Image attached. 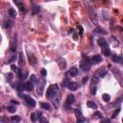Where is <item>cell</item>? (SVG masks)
I'll list each match as a JSON object with an SVG mask.
<instances>
[{
  "label": "cell",
  "mask_w": 123,
  "mask_h": 123,
  "mask_svg": "<svg viewBox=\"0 0 123 123\" xmlns=\"http://www.w3.org/2000/svg\"><path fill=\"white\" fill-rule=\"evenodd\" d=\"M96 91H97V87H96V86H93V87L91 88V92H90V93H91L92 95H95V94H96Z\"/></svg>",
  "instance_id": "d590c367"
},
{
  "label": "cell",
  "mask_w": 123,
  "mask_h": 123,
  "mask_svg": "<svg viewBox=\"0 0 123 123\" xmlns=\"http://www.w3.org/2000/svg\"><path fill=\"white\" fill-rule=\"evenodd\" d=\"M40 107L43 109V110H46V111H50L51 110V106L49 103H46V102H43L40 104Z\"/></svg>",
  "instance_id": "603a6c76"
},
{
  "label": "cell",
  "mask_w": 123,
  "mask_h": 123,
  "mask_svg": "<svg viewBox=\"0 0 123 123\" xmlns=\"http://www.w3.org/2000/svg\"><path fill=\"white\" fill-rule=\"evenodd\" d=\"M17 75H18V77H19L20 80H25L27 78V76H28V71H25V72L23 73L22 72V69H19L18 72H17Z\"/></svg>",
  "instance_id": "4fadbf2b"
},
{
  "label": "cell",
  "mask_w": 123,
  "mask_h": 123,
  "mask_svg": "<svg viewBox=\"0 0 123 123\" xmlns=\"http://www.w3.org/2000/svg\"><path fill=\"white\" fill-rule=\"evenodd\" d=\"M119 112H120V108H118V109H117V110H116V111H115V112L113 113V115H112V118H115V117L117 116V114L119 113Z\"/></svg>",
  "instance_id": "8d00e7d4"
},
{
  "label": "cell",
  "mask_w": 123,
  "mask_h": 123,
  "mask_svg": "<svg viewBox=\"0 0 123 123\" xmlns=\"http://www.w3.org/2000/svg\"><path fill=\"white\" fill-rule=\"evenodd\" d=\"M12 26H13V23H12L11 20H6L4 22V27L5 28H11Z\"/></svg>",
  "instance_id": "4dcf8cb0"
},
{
  "label": "cell",
  "mask_w": 123,
  "mask_h": 123,
  "mask_svg": "<svg viewBox=\"0 0 123 123\" xmlns=\"http://www.w3.org/2000/svg\"><path fill=\"white\" fill-rule=\"evenodd\" d=\"M88 80H89V77H88V76L84 77V78L82 79V84H84V85H85V84H86V83L88 82Z\"/></svg>",
  "instance_id": "60d3db41"
},
{
  "label": "cell",
  "mask_w": 123,
  "mask_h": 123,
  "mask_svg": "<svg viewBox=\"0 0 123 123\" xmlns=\"http://www.w3.org/2000/svg\"><path fill=\"white\" fill-rule=\"evenodd\" d=\"M92 117L94 119H103V114L100 112H96V113H94V114L92 115Z\"/></svg>",
  "instance_id": "cb8c5ba5"
},
{
  "label": "cell",
  "mask_w": 123,
  "mask_h": 123,
  "mask_svg": "<svg viewBox=\"0 0 123 123\" xmlns=\"http://www.w3.org/2000/svg\"><path fill=\"white\" fill-rule=\"evenodd\" d=\"M16 48H17V39H16V36L14 37L12 42H11V47H10V50L12 52H15L16 50Z\"/></svg>",
  "instance_id": "9c48e42d"
},
{
  "label": "cell",
  "mask_w": 123,
  "mask_h": 123,
  "mask_svg": "<svg viewBox=\"0 0 123 123\" xmlns=\"http://www.w3.org/2000/svg\"><path fill=\"white\" fill-rule=\"evenodd\" d=\"M11 68H12V70L14 71V72H18V70H19V68L16 66V65H15V64H11Z\"/></svg>",
  "instance_id": "e575fe53"
},
{
  "label": "cell",
  "mask_w": 123,
  "mask_h": 123,
  "mask_svg": "<svg viewBox=\"0 0 123 123\" xmlns=\"http://www.w3.org/2000/svg\"><path fill=\"white\" fill-rule=\"evenodd\" d=\"M25 88H26V90H28V91H32L33 89H34V83L30 80V81H28L27 83H25Z\"/></svg>",
  "instance_id": "5bb4252c"
},
{
  "label": "cell",
  "mask_w": 123,
  "mask_h": 123,
  "mask_svg": "<svg viewBox=\"0 0 123 123\" xmlns=\"http://www.w3.org/2000/svg\"><path fill=\"white\" fill-rule=\"evenodd\" d=\"M90 65H91V64H90V58H89V57H85L84 56V59H83V61L80 63V67L84 70V71H89V69H90Z\"/></svg>",
  "instance_id": "7a4b0ae2"
},
{
  "label": "cell",
  "mask_w": 123,
  "mask_h": 123,
  "mask_svg": "<svg viewBox=\"0 0 123 123\" xmlns=\"http://www.w3.org/2000/svg\"><path fill=\"white\" fill-rule=\"evenodd\" d=\"M122 121H123V120H122Z\"/></svg>",
  "instance_id": "bcb514c9"
},
{
  "label": "cell",
  "mask_w": 123,
  "mask_h": 123,
  "mask_svg": "<svg viewBox=\"0 0 123 123\" xmlns=\"http://www.w3.org/2000/svg\"><path fill=\"white\" fill-rule=\"evenodd\" d=\"M15 4L19 8V10L21 12H26V9H25V6H24V4L20 1H15Z\"/></svg>",
  "instance_id": "9a60e30c"
},
{
  "label": "cell",
  "mask_w": 123,
  "mask_h": 123,
  "mask_svg": "<svg viewBox=\"0 0 123 123\" xmlns=\"http://www.w3.org/2000/svg\"><path fill=\"white\" fill-rule=\"evenodd\" d=\"M12 76H13V75L11 74V73H9V74L7 75V77H8V80H9V81H11V80H12V78H13Z\"/></svg>",
  "instance_id": "ee69618b"
},
{
  "label": "cell",
  "mask_w": 123,
  "mask_h": 123,
  "mask_svg": "<svg viewBox=\"0 0 123 123\" xmlns=\"http://www.w3.org/2000/svg\"><path fill=\"white\" fill-rule=\"evenodd\" d=\"M67 89L71 91H74V90H77L79 89V85L76 82H70L69 85L67 86Z\"/></svg>",
  "instance_id": "8fae6325"
},
{
  "label": "cell",
  "mask_w": 123,
  "mask_h": 123,
  "mask_svg": "<svg viewBox=\"0 0 123 123\" xmlns=\"http://www.w3.org/2000/svg\"><path fill=\"white\" fill-rule=\"evenodd\" d=\"M75 101V97L73 94H68L67 95V98H66V101H65V107H68V106H71Z\"/></svg>",
  "instance_id": "ba28073f"
},
{
  "label": "cell",
  "mask_w": 123,
  "mask_h": 123,
  "mask_svg": "<svg viewBox=\"0 0 123 123\" xmlns=\"http://www.w3.org/2000/svg\"><path fill=\"white\" fill-rule=\"evenodd\" d=\"M11 102H12V103H13V104H15V105H18V104H19V103H18V102H17V101H15V100H12V101H11Z\"/></svg>",
  "instance_id": "f6af8a7d"
},
{
  "label": "cell",
  "mask_w": 123,
  "mask_h": 123,
  "mask_svg": "<svg viewBox=\"0 0 123 123\" xmlns=\"http://www.w3.org/2000/svg\"><path fill=\"white\" fill-rule=\"evenodd\" d=\"M33 10H34V14H36V13H38L39 10H40V7L39 6H35V8H33Z\"/></svg>",
  "instance_id": "f35d334b"
},
{
  "label": "cell",
  "mask_w": 123,
  "mask_h": 123,
  "mask_svg": "<svg viewBox=\"0 0 123 123\" xmlns=\"http://www.w3.org/2000/svg\"><path fill=\"white\" fill-rule=\"evenodd\" d=\"M37 118H38L37 113H31V121H32V122L35 123V122L37 121Z\"/></svg>",
  "instance_id": "d6a6232c"
},
{
  "label": "cell",
  "mask_w": 123,
  "mask_h": 123,
  "mask_svg": "<svg viewBox=\"0 0 123 123\" xmlns=\"http://www.w3.org/2000/svg\"><path fill=\"white\" fill-rule=\"evenodd\" d=\"M39 123H49V122H48V120H47L45 117L41 116V117L39 118Z\"/></svg>",
  "instance_id": "74e56055"
},
{
  "label": "cell",
  "mask_w": 123,
  "mask_h": 123,
  "mask_svg": "<svg viewBox=\"0 0 123 123\" xmlns=\"http://www.w3.org/2000/svg\"><path fill=\"white\" fill-rule=\"evenodd\" d=\"M58 91H59V87L57 84L49 86L47 90H46V97L47 98H54V96H56Z\"/></svg>",
  "instance_id": "6da1fadb"
},
{
  "label": "cell",
  "mask_w": 123,
  "mask_h": 123,
  "mask_svg": "<svg viewBox=\"0 0 123 123\" xmlns=\"http://www.w3.org/2000/svg\"><path fill=\"white\" fill-rule=\"evenodd\" d=\"M29 60H30V64H36V63H37L36 58L32 57V55H30V54H29Z\"/></svg>",
  "instance_id": "836d02e7"
},
{
  "label": "cell",
  "mask_w": 123,
  "mask_h": 123,
  "mask_svg": "<svg viewBox=\"0 0 123 123\" xmlns=\"http://www.w3.org/2000/svg\"><path fill=\"white\" fill-rule=\"evenodd\" d=\"M75 115H76V118H77V120H76V123H85V121H86V119H85V117L83 116V114H82V113H81V111L80 110H75Z\"/></svg>",
  "instance_id": "52a82bcc"
},
{
  "label": "cell",
  "mask_w": 123,
  "mask_h": 123,
  "mask_svg": "<svg viewBox=\"0 0 123 123\" xmlns=\"http://www.w3.org/2000/svg\"><path fill=\"white\" fill-rule=\"evenodd\" d=\"M106 74H107V71L105 70V69H101V70H98L97 72H96V76L97 77H105L106 76Z\"/></svg>",
  "instance_id": "ac0fdd59"
},
{
  "label": "cell",
  "mask_w": 123,
  "mask_h": 123,
  "mask_svg": "<svg viewBox=\"0 0 123 123\" xmlns=\"http://www.w3.org/2000/svg\"><path fill=\"white\" fill-rule=\"evenodd\" d=\"M70 82H71V81H69V79H65V80L64 81V86L67 88V86L69 85V83H70Z\"/></svg>",
  "instance_id": "ab89813d"
},
{
  "label": "cell",
  "mask_w": 123,
  "mask_h": 123,
  "mask_svg": "<svg viewBox=\"0 0 123 123\" xmlns=\"http://www.w3.org/2000/svg\"><path fill=\"white\" fill-rule=\"evenodd\" d=\"M101 123H111V121H110V119H103Z\"/></svg>",
  "instance_id": "7bdbcfd3"
},
{
  "label": "cell",
  "mask_w": 123,
  "mask_h": 123,
  "mask_svg": "<svg viewBox=\"0 0 123 123\" xmlns=\"http://www.w3.org/2000/svg\"><path fill=\"white\" fill-rule=\"evenodd\" d=\"M89 18L92 21V23L96 25V24L98 23V16H97V15H96V13H95V11H94V9L92 7H89Z\"/></svg>",
  "instance_id": "277c9868"
},
{
  "label": "cell",
  "mask_w": 123,
  "mask_h": 123,
  "mask_svg": "<svg viewBox=\"0 0 123 123\" xmlns=\"http://www.w3.org/2000/svg\"><path fill=\"white\" fill-rule=\"evenodd\" d=\"M98 44H99V46L102 48V49H104V48H107V47H109V44H108V42H107V40L105 39H98Z\"/></svg>",
  "instance_id": "7c38bea8"
},
{
  "label": "cell",
  "mask_w": 123,
  "mask_h": 123,
  "mask_svg": "<svg viewBox=\"0 0 123 123\" xmlns=\"http://www.w3.org/2000/svg\"><path fill=\"white\" fill-rule=\"evenodd\" d=\"M25 62H24V57H23V53L20 52L19 53V58H18V65L19 66H24Z\"/></svg>",
  "instance_id": "2e32d148"
},
{
  "label": "cell",
  "mask_w": 123,
  "mask_h": 123,
  "mask_svg": "<svg viewBox=\"0 0 123 123\" xmlns=\"http://www.w3.org/2000/svg\"><path fill=\"white\" fill-rule=\"evenodd\" d=\"M41 74H42V76H46V74H47L46 69H44V68H42V69H41Z\"/></svg>",
  "instance_id": "b9f144b4"
},
{
  "label": "cell",
  "mask_w": 123,
  "mask_h": 123,
  "mask_svg": "<svg viewBox=\"0 0 123 123\" xmlns=\"http://www.w3.org/2000/svg\"><path fill=\"white\" fill-rule=\"evenodd\" d=\"M24 89H26L25 88V84H23V83H18L16 85V90L19 91V92H22Z\"/></svg>",
  "instance_id": "d6986e66"
},
{
  "label": "cell",
  "mask_w": 123,
  "mask_h": 123,
  "mask_svg": "<svg viewBox=\"0 0 123 123\" xmlns=\"http://www.w3.org/2000/svg\"><path fill=\"white\" fill-rule=\"evenodd\" d=\"M8 13H9V15H10L11 17H13V18H15V17H16V15H17V13H16V11H15V9H13V8L9 9Z\"/></svg>",
  "instance_id": "ffe728a7"
},
{
  "label": "cell",
  "mask_w": 123,
  "mask_h": 123,
  "mask_svg": "<svg viewBox=\"0 0 123 123\" xmlns=\"http://www.w3.org/2000/svg\"><path fill=\"white\" fill-rule=\"evenodd\" d=\"M44 87H45V80H41L40 82H38L37 94H38L39 96H41V95H42V92H43Z\"/></svg>",
  "instance_id": "5b68a950"
},
{
  "label": "cell",
  "mask_w": 123,
  "mask_h": 123,
  "mask_svg": "<svg viewBox=\"0 0 123 123\" xmlns=\"http://www.w3.org/2000/svg\"><path fill=\"white\" fill-rule=\"evenodd\" d=\"M94 33L96 34H102V35H106L107 31H105V29H103L102 27H96L94 29Z\"/></svg>",
  "instance_id": "e0dca14e"
},
{
  "label": "cell",
  "mask_w": 123,
  "mask_h": 123,
  "mask_svg": "<svg viewBox=\"0 0 123 123\" xmlns=\"http://www.w3.org/2000/svg\"><path fill=\"white\" fill-rule=\"evenodd\" d=\"M58 64H59L60 68H62V69H64L65 66H66V63H65V61L64 59H59L58 60Z\"/></svg>",
  "instance_id": "44dd1931"
},
{
  "label": "cell",
  "mask_w": 123,
  "mask_h": 123,
  "mask_svg": "<svg viewBox=\"0 0 123 123\" xmlns=\"http://www.w3.org/2000/svg\"><path fill=\"white\" fill-rule=\"evenodd\" d=\"M20 97H22L23 99L25 100V102L28 104V106H30L32 108L36 107V101L33 97H31L29 95H25V94H20Z\"/></svg>",
  "instance_id": "3957f363"
},
{
  "label": "cell",
  "mask_w": 123,
  "mask_h": 123,
  "mask_svg": "<svg viewBox=\"0 0 123 123\" xmlns=\"http://www.w3.org/2000/svg\"><path fill=\"white\" fill-rule=\"evenodd\" d=\"M102 98H103V100H104L105 102H110V101H111V96H110V94H108V93H104V94L102 95Z\"/></svg>",
  "instance_id": "f1b7e54d"
},
{
  "label": "cell",
  "mask_w": 123,
  "mask_h": 123,
  "mask_svg": "<svg viewBox=\"0 0 123 123\" xmlns=\"http://www.w3.org/2000/svg\"><path fill=\"white\" fill-rule=\"evenodd\" d=\"M114 39H115L114 37H112V38H111V40H112L113 44L114 45V47H117V46L119 45V41H118L117 39H115V40H114Z\"/></svg>",
  "instance_id": "1f68e13d"
},
{
  "label": "cell",
  "mask_w": 123,
  "mask_h": 123,
  "mask_svg": "<svg viewBox=\"0 0 123 123\" xmlns=\"http://www.w3.org/2000/svg\"><path fill=\"white\" fill-rule=\"evenodd\" d=\"M16 58H17V56H16V54H13L8 60H7V64H12L14 62H15V60H16Z\"/></svg>",
  "instance_id": "7402d4cb"
},
{
  "label": "cell",
  "mask_w": 123,
  "mask_h": 123,
  "mask_svg": "<svg viewBox=\"0 0 123 123\" xmlns=\"http://www.w3.org/2000/svg\"><path fill=\"white\" fill-rule=\"evenodd\" d=\"M102 54L104 55V56H110L111 55V49H110V47H107V48H104V49H102Z\"/></svg>",
  "instance_id": "4316f807"
},
{
  "label": "cell",
  "mask_w": 123,
  "mask_h": 123,
  "mask_svg": "<svg viewBox=\"0 0 123 123\" xmlns=\"http://www.w3.org/2000/svg\"><path fill=\"white\" fill-rule=\"evenodd\" d=\"M103 62V58L100 55H94L90 58V64H98Z\"/></svg>",
  "instance_id": "8992f818"
},
{
  "label": "cell",
  "mask_w": 123,
  "mask_h": 123,
  "mask_svg": "<svg viewBox=\"0 0 123 123\" xmlns=\"http://www.w3.org/2000/svg\"><path fill=\"white\" fill-rule=\"evenodd\" d=\"M20 120H21V117H20L19 115H13V116L11 117V121H12L13 123H18Z\"/></svg>",
  "instance_id": "d4e9b609"
},
{
  "label": "cell",
  "mask_w": 123,
  "mask_h": 123,
  "mask_svg": "<svg viewBox=\"0 0 123 123\" xmlns=\"http://www.w3.org/2000/svg\"><path fill=\"white\" fill-rule=\"evenodd\" d=\"M112 60H113V63L118 64V63H120V62L122 61V58H121V57H119V56H117V55H114V56H113V57H112Z\"/></svg>",
  "instance_id": "83f0119b"
},
{
  "label": "cell",
  "mask_w": 123,
  "mask_h": 123,
  "mask_svg": "<svg viewBox=\"0 0 123 123\" xmlns=\"http://www.w3.org/2000/svg\"><path fill=\"white\" fill-rule=\"evenodd\" d=\"M7 111H8L9 113H15L16 108H15V106H8V107H7Z\"/></svg>",
  "instance_id": "f546056e"
},
{
  "label": "cell",
  "mask_w": 123,
  "mask_h": 123,
  "mask_svg": "<svg viewBox=\"0 0 123 123\" xmlns=\"http://www.w3.org/2000/svg\"><path fill=\"white\" fill-rule=\"evenodd\" d=\"M87 106H88L89 108H90V109H97V105H96V103L93 102V101H88V102H87Z\"/></svg>",
  "instance_id": "484cf974"
},
{
  "label": "cell",
  "mask_w": 123,
  "mask_h": 123,
  "mask_svg": "<svg viewBox=\"0 0 123 123\" xmlns=\"http://www.w3.org/2000/svg\"><path fill=\"white\" fill-rule=\"evenodd\" d=\"M78 74V68L77 67H72L71 69H69V71L66 72V75L70 76V77H75Z\"/></svg>",
  "instance_id": "30bf717a"
}]
</instances>
